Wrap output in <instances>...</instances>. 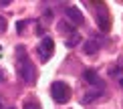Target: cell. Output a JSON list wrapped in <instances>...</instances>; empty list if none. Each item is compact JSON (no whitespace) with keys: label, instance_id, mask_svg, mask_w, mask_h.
Returning <instances> with one entry per match:
<instances>
[{"label":"cell","instance_id":"7a4b0ae2","mask_svg":"<svg viewBox=\"0 0 123 109\" xmlns=\"http://www.w3.org/2000/svg\"><path fill=\"white\" fill-rule=\"evenodd\" d=\"M50 97L59 103H67L71 99V87L67 83H61V81H55L50 85Z\"/></svg>","mask_w":123,"mask_h":109},{"label":"cell","instance_id":"e0dca14e","mask_svg":"<svg viewBox=\"0 0 123 109\" xmlns=\"http://www.w3.org/2000/svg\"><path fill=\"white\" fill-rule=\"evenodd\" d=\"M10 109H14V107H10Z\"/></svg>","mask_w":123,"mask_h":109},{"label":"cell","instance_id":"30bf717a","mask_svg":"<svg viewBox=\"0 0 123 109\" xmlns=\"http://www.w3.org/2000/svg\"><path fill=\"white\" fill-rule=\"evenodd\" d=\"M59 30H61V32H67V34H73L75 32V26L69 24V22H59Z\"/></svg>","mask_w":123,"mask_h":109},{"label":"cell","instance_id":"2e32d148","mask_svg":"<svg viewBox=\"0 0 123 109\" xmlns=\"http://www.w3.org/2000/svg\"><path fill=\"white\" fill-rule=\"evenodd\" d=\"M0 109H2V99H0Z\"/></svg>","mask_w":123,"mask_h":109},{"label":"cell","instance_id":"6da1fadb","mask_svg":"<svg viewBox=\"0 0 123 109\" xmlns=\"http://www.w3.org/2000/svg\"><path fill=\"white\" fill-rule=\"evenodd\" d=\"M18 75L22 77V81H26V83H30L34 79V71H32V63L26 59V53H24V46L20 45L18 46Z\"/></svg>","mask_w":123,"mask_h":109},{"label":"cell","instance_id":"ba28073f","mask_svg":"<svg viewBox=\"0 0 123 109\" xmlns=\"http://www.w3.org/2000/svg\"><path fill=\"white\" fill-rule=\"evenodd\" d=\"M99 97H101V91H89L83 97V103H93L95 99H99Z\"/></svg>","mask_w":123,"mask_h":109},{"label":"cell","instance_id":"9a60e30c","mask_svg":"<svg viewBox=\"0 0 123 109\" xmlns=\"http://www.w3.org/2000/svg\"><path fill=\"white\" fill-rule=\"evenodd\" d=\"M119 85H121V87H123V79H119Z\"/></svg>","mask_w":123,"mask_h":109},{"label":"cell","instance_id":"4fadbf2b","mask_svg":"<svg viewBox=\"0 0 123 109\" xmlns=\"http://www.w3.org/2000/svg\"><path fill=\"white\" fill-rule=\"evenodd\" d=\"M10 4V0H0V6H8Z\"/></svg>","mask_w":123,"mask_h":109},{"label":"cell","instance_id":"277c9868","mask_svg":"<svg viewBox=\"0 0 123 109\" xmlns=\"http://www.w3.org/2000/svg\"><path fill=\"white\" fill-rule=\"evenodd\" d=\"M65 14H67V18L71 20V24H73V26H77V24H83V12H81L79 8L67 6V8H65Z\"/></svg>","mask_w":123,"mask_h":109},{"label":"cell","instance_id":"3957f363","mask_svg":"<svg viewBox=\"0 0 123 109\" xmlns=\"http://www.w3.org/2000/svg\"><path fill=\"white\" fill-rule=\"evenodd\" d=\"M38 53H40V59L43 61H49L50 57H53V53H55V40L50 38V36H44V38L40 40Z\"/></svg>","mask_w":123,"mask_h":109},{"label":"cell","instance_id":"5bb4252c","mask_svg":"<svg viewBox=\"0 0 123 109\" xmlns=\"http://www.w3.org/2000/svg\"><path fill=\"white\" fill-rule=\"evenodd\" d=\"M2 81H4V71L0 69V83H2Z\"/></svg>","mask_w":123,"mask_h":109},{"label":"cell","instance_id":"9c48e42d","mask_svg":"<svg viewBox=\"0 0 123 109\" xmlns=\"http://www.w3.org/2000/svg\"><path fill=\"white\" fill-rule=\"evenodd\" d=\"M79 43H81V36L77 34V32L69 34V38L65 40V45H67V46H75V45H79Z\"/></svg>","mask_w":123,"mask_h":109},{"label":"cell","instance_id":"7c38bea8","mask_svg":"<svg viewBox=\"0 0 123 109\" xmlns=\"http://www.w3.org/2000/svg\"><path fill=\"white\" fill-rule=\"evenodd\" d=\"M6 26H8V24H6V18L0 16V32H4V30H6Z\"/></svg>","mask_w":123,"mask_h":109},{"label":"cell","instance_id":"5b68a950","mask_svg":"<svg viewBox=\"0 0 123 109\" xmlns=\"http://www.w3.org/2000/svg\"><path fill=\"white\" fill-rule=\"evenodd\" d=\"M83 77H85L87 83H91V85H95V87H101V85H103V81L99 79V75H97L95 71H91V69H87V71L83 73Z\"/></svg>","mask_w":123,"mask_h":109},{"label":"cell","instance_id":"52a82bcc","mask_svg":"<svg viewBox=\"0 0 123 109\" xmlns=\"http://www.w3.org/2000/svg\"><path fill=\"white\" fill-rule=\"evenodd\" d=\"M83 51L87 55H95L97 51H99V43H95V38L93 40H87V43L83 45Z\"/></svg>","mask_w":123,"mask_h":109},{"label":"cell","instance_id":"8992f818","mask_svg":"<svg viewBox=\"0 0 123 109\" xmlns=\"http://www.w3.org/2000/svg\"><path fill=\"white\" fill-rule=\"evenodd\" d=\"M97 26L103 30V32H109V28H111V20H109V16H107L105 12H99V16H97Z\"/></svg>","mask_w":123,"mask_h":109},{"label":"cell","instance_id":"8fae6325","mask_svg":"<svg viewBox=\"0 0 123 109\" xmlns=\"http://www.w3.org/2000/svg\"><path fill=\"white\" fill-rule=\"evenodd\" d=\"M24 109H40V103L37 99H26L24 101Z\"/></svg>","mask_w":123,"mask_h":109}]
</instances>
